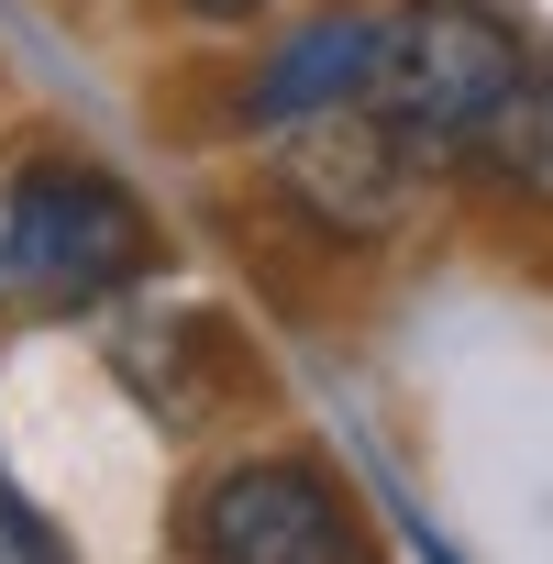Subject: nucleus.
<instances>
[{"instance_id":"nucleus-5","label":"nucleus","mask_w":553,"mask_h":564,"mask_svg":"<svg viewBox=\"0 0 553 564\" xmlns=\"http://www.w3.org/2000/svg\"><path fill=\"white\" fill-rule=\"evenodd\" d=\"M377 34H388V12H311L289 45L254 67L243 111H254L265 133H289V122H311V111L366 100V78H377Z\"/></svg>"},{"instance_id":"nucleus-4","label":"nucleus","mask_w":553,"mask_h":564,"mask_svg":"<svg viewBox=\"0 0 553 564\" xmlns=\"http://www.w3.org/2000/svg\"><path fill=\"white\" fill-rule=\"evenodd\" d=\"M432 155L410 144V133H388L366 100H344V111H311V122H289V144H276V177H289V199L311 210V221H333V232H388L399 210H410V177H421Z\"/></svg>"},{"instance_id":"nucleus-7","label":"nucleus","mask_w":553,"mask_h":564,"mask_svg":"<svg viewBox=\"0 0 553 564\" xmlns=\"http://www.w3.org/2000/svg\"><path fill=\"white\" fill-rule=\"evenodd\" d=\"M177 12H199V23H254L265 0H177Z\"/></svg>"},{"instance_id":"nucleus-1","label":"nucleus","mask_w":553,"mask_h":564,"mask_svg":"<svg viewBox=\"0 0 553 564\" xmlns=\"http://www.w3.org/2000/svg\"><path fill=\"white\" fill-rule=\"evenodd\" d=\"M155 265V221L122 177L34 155L0 177V311H89Z\"/></svg>"},{"instance_id":"nucleus-2","label":"nucleus","mask_w":553,"mask_h":564,"mask_svg":"<svg viewBox=\"0 0 553 564\" xmlns=\"http://www.w3.org/2000/svg\"><path fill=\"white\" fill-rule=\"evenodd\" d=\"M520 78H531V45L487 12V0H399L388 34H377L366 111L388 133H410L421 155H465V144L498 133Z\"/></svg>"},{"instance_id":"nucleus-3","label":"nucleus","mask_w":553,"mask_h":564,"mask_svg":"<svg viewBox=\"0 0 553 564\" xmlns=\"http://www.w3.org/2000/svg\"><path fill=\"white\" fill-rule=\"evenodd\" d=\"M188 542L221 553V564H344L355 553V498L311 454H254V465L199 487Z\"/></svg>"},{"instance_id":"nucleus-6","label":"nucleus","mask_w":553,"mask_h":564,"mask_svg":"<svg viewBox=\"0 0 553 564\" xmlns=\"http://www.w3.org/2000/svg\"><path fill=\"white\" fill-rule=\"evenodd\" d=\"M487 155H498L520 188H553V67H531V78H520V100L498 111Z\"/></svg>"}]
</instances>
